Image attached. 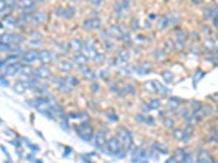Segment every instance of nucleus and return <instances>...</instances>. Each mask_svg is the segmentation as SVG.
<instances>
[{
    "instance_id": "nucleus-1",
    "label": "nucleus",
    "mask_w": 218,
    "mask_h": 163,
    "mask_svg": "<svg viewBox=\"0 0 218 163\" xmlns=\"http://www.w3.org/2000/svg\"><path fill=\"white\" fill-rule=\"evenodd\" d=\"M117 135H118V138L121 140V143L123 144V146L127 147V149H133V138L132 135L128 130H125L123 126H120V127L117 130Z\"/></svg>"
},
{
    "instance_id": "nucleus-2",
    "label": "nucleus",
    "mask_w": 218,
    "mask_h": 163,
    "mask_svg": "<svg viewBox=\"0 0 218 163\" xmlns=\"http://www.w3.org/2000/svg\"><path fill=\"white\" fill-rule=\"evenodd\" d=\"M75 130L79 134L80 138H82L83 140L88 141L93 138V130L87 123H82L81 125L75 126Z\"/></svg>"
},
{
    "instance_id": "nucleus-3",
    "label": "nucleus",
    "mask_w": 218,
    "mask_h": 163,
    "mask_svg": "<svg viewBox=\"0 0 218 163\" xmlns=\"http://www.w3.org/2000/svg\"><path fill=\"white\" fill-rule=\"evenodd\" d=\"M122 143H121V140L119 138H111L110 140L107 143L106 147H104L103 148V151H104L105 155H116V152L118 150H120L121 148H123L122 147Z\"/></svg>"
},
{
    "instance_id": "nucleus-4",
    "label": "nucleus",
    "mask_w": 218,
    "mask_h": 163,
    "mask_svg": "<svg viewBox=\"0 0 218 163\" xmlns=\"http://www.w3.org/2000/svg\"><path fill=\"white\" fill-rule=\"evenodd\" d=\"M37 59H40V52L35 51V50H29V51L25 52V53L21 57L22 62H24V63H26V64L34 63Z\"/></svg>"
},
{
    "instance_id": "nucleus-5",
    "label": "nucleus",
    "mask_w": 218,
    "mask_h": 163,
    "mask_svg": "<svg viewBox=\"0 0 218 163\" xmlns=\"http://www.w3.org/2000/svg\"><path fill=\"white\" fill-rule=\"evenodd\" d=\"M94 140V146L98 149H103L105 147V144H106V136H105L104 132H97L96 135L93 137Z\"/></svg>"
},
{
    "instance_id": "nucleus-6",
    "label": "nucleus",
    "mask_w": 218,
    "mask_h": 163,
    "mask_svg": "<svg viewBox=\"0 0 218 163\" xmlns=\"http://www.w3.org/2000/svg\"><path fill=\"white\" fill-rule=\"evenodd\" d=\"M22 64L20 62H14V63H11L10 65H8L6 68V74L9 76H15L18 73H20L22 69Z\"/></svg>"
},
{
    "instance_id": "nucleus-7",
    "label": "nucleus",
    "mask_w": 218,
    "mask_h": 163,
    "mask_svg": "<svg viewBox=\"0 0 218 163\" xmlns=\"http://www.w3.org/2000/svg\"><path fill=\"white\" fill-rule=\"evenodd\" d=\"M55 83H56L57 87H58V88L60 89L62 93L68 94V93H71V90H72V87H71L70 85L66 82L65 79H61V77H56V79H55Z\"/></svg>"
},
{
    "instance_id": "nucleus-8",
    "label": "nucleus",
    "mask_w": 218,
    "mask_h": 163,
    "mask_svg": "<svg viewBox=\"0 0 218 163\" xmlns=\"http://www.w3.org/2000/svg\"><path fill=\"white\" fill-rule=\"evenodd\" d=\"M129 58H130L129 52L127 50H121V51H119L118 57L116 59V64L118 66H123L128 62Z\"/></svg>"
},
{
    "instance_id": "nucleus-9",
    "label": "nucleus",
    "mask_w": 218,
    "mask_h": 163,
    "mask_svg": "<svg viewBox=\"0 0 218 163\" xmlns=\"http://www.w3.org/2000/svg\"><path fill=\"white\" fill-rule=\"evenodd\" d=\"M50 74H51L50 70H48L45 66H40V68L36 69V70L34 71L33 76L35 77V79H46V77H49Z\"/></svg>"
},
{
    "instance_id": "nucleus-10",
    "label": "nucleus",
    "mask_w": 218,
    "mask_h": 163,
    "mask_svg": "<svg viewBox=\"0 0 218 163\" xmlns=\"http://www.w3.org/2000/svg\"><path fill=\"white\" fill-rule=\"evenodd\" d=\"M49 113L51 115V118H57V119H61L63 115H65V111H63V108L61 105H59L57 103L56 105L50 108Z\"/></svg>"
},
{
    "instance_id": "nucleus-11",
    "label": "nucleus",
    "mask_w": 218,
    "mask_h": 163,
    "mask_svg": "<svg viewBox=\"0 0 218 163\" xmlns=\"http://www.w3.org/2000/svg\"><path fill=\"white\" fill-rule=\"evenodd\" d=\"M102 26V21L99 19H91V20H86L84 22V27L87 29H98Z\"/></svg>"
},
{
    "instance_id": "nucleus-12",
    "label": "nucleus",
    "mask_w": 218,
    "mask_h": 163,
    "mask_svg": "<svg viewBox=\"0 0 218 163\" xmlns=\"http://www.w3.org/2000/svg\"><path fill=\"white\" fill-rule=\"evenodd\" d=\"M54 56L55 54L48 50H42V51H40V61L42 63H48V62L54 60Z\"/></svg>"
},
{
    "instance_id": "nucleus-13",
    "label": "nucleus",
    "mask_w": 218,
    "mask_h": 163,
    "mask_svg": "<svg viewBox=\"0 0 218 163\" xmlns=\"http://www.w3.org/2000/svg\"><path fill=\"white\" fill-rule=\"evenodd\" d=\"M27 88H29V81H27V82H25V81H19V82L15 83L14 87H13L14 91H15V93H18V94H23Z\"/></svg>"
},
{
    "instance_id": "nucleus-14",
    "label": "nucleus",
    "mask_w": 218,
    "mask_h": 163,
    "mask_svg": "<svg viewBox=\"0 0 218 163\" xmlns=\"http://www.w3.org/2000/svg\"><path fill=\"white\" fill-rule=\"evenodd\" d=\"M82 50H83V53L85 54L87 58H93L94 59L96 54H97L96 50L94 49V47H93V46H91V45H86V43H84Z\"/></svg>"
},
{
    "instance_id": "nucleus-15",
    "label": "nucleus",
    "mask_w": 218,
    "mask_h": 163,
    "mask_svg": "<svg viewBox=\"0 0 218 163\" xmlns=\"http://www.w3.org/2000/svg\"><path fill=\"white\" fill-rule=\"evenodd\" d=\"M107 34H108L109 36H111V37H114V38L121 37V36L123 35L122 29H121L120 26H111V27H110V28L108 29Z\"/></svg>"
},
{
    "instance_id": "nucleus-16",
    "label": "nucleus",
    "mask_w": 218,
    "mask_h": 163,
    "mask_svg": "<svg viewBox=\"0 0 218 163\" xmlns=\"http://www.w3.org/2000/svg\"><path fill=\"white\" fill-rule=\"evenodd\" d=\"M73 62L79 66H84L87 63V57L84 53H77L73 58Z\"/></svg>"
},
{
    "instance_id": "nucleus-17",
    "label": "nucleus",
    "mask_w": 218,
    "mask_h": 163,
    "mask_svg": "<svg viewBox=\"0 0 218 163\" xmlns=\"http://www.w3.org/2000/svg\"><path fill=\"white\" fill-rule=\"evenodd\" d=\"M173 136H174V138L178 139V140H188L190 135L187 134V133H184L182 130L177 128V130H174V132H173Z\"/></svg>"
},
{
    "instance_id": "nucleus-18",
    "label": "nucleus",
    "mask_w": 218,
    "mask_h": 163,
    "mask_svg": "<svg viewBox=\"0 0 218 163\" xmlns=\"http://www.w3.org/2000/svg\"><path fill=\"white\" fill-rule=\"evenodd\" d=\"M45 19H46V14L44 12H37L32 15L31 18L32 22L35 23V24H42L44 21H45Z\"/></svg>"
},
{
    "instance_id": "nucleus-19",
    "label": "nucleus",
    "mask_w": 218,
    "mask_h": 163,
    "mask_svg": "<svg viewBox=\"0 0 218 163\" xmlns=\"http://www.w3.org/2000/svg\"><path fill=\"white\" fill-rule=\"evenodd\" d=\"M17 20L14 19V18H12V17H6L4 18V20H3V24H4V26H7L8 28H14L15 26H17Z\"/></svg>"
},
{
    "instance_id": "nucleus-20",
    "label": "nucleus",
    "mask_w": 218,
    "mask_h": 163,
    "mask_svg": "<svg viewBox=\"0 0 218 163\" xmlns=\"http://www.w3.org/2000/svg\"><path fill=\"white\" fill-rule=\"evenodd\" d=\"M187 153H188V151L185 150V149H178V150H176V152H174L173 157H174V159H176L178 162L179 161L183 162V160H184V158H185V155H187Z\"/></svg>"
},
{
    "instance_id": "nucleus-21",
    "label": "nucleus",
    "mask_w": 218,
    "mask_h": 163,
    "mask_svg": "<svg viewBox=\"0 0 218 163\" xmlns=\"http://www.w3.org/2000/svg\"><path fill=\"white\" fill-rule=\"evenodd\" d=\"M20 73H21V76L25 77V79H29V77L33 76V73L34 71L32 70L31 66H22L21 71H20Z\"/></svg>"
},
{
    "instance_id": "nucleus-22",
    "label": "nucleus",
    "mask_w": 218,
    "mask_h": 163,
    "mask_svg": "<svg viewBox=\"0 0 218 163\" xmlns=\"http://www.w3.org/2000/svg\"><path fill=\"white\" fill-rule=\"evenodd\" d=\"M197 161L199 162H210L212 161V158H210V153L206 152V151H201L199 153V157H197Z\"/></svg>"
},
{
    "instance_id": "nucleus-23",
    "label": "nucleus",
    "mask_w": 218,
    "mask_h": 163,
    "mask_svg": "<svg viewBox=\"0 0 218 163\" xmlns=\"http://www.w3.org/2000/svg\"><path fill=\"white\" fill-rule=\"evenodd\" d=\"M1 43H7V45H13V43H14L13 34H2L1 35Z\"/></svg>"
},
{
    "instance_id": "nucleus-24",
    "label": "nucleus",
    "mask_w": 218,
    "mask_h": 163,
    "mask_svg": "<svg viewBox=\"0 0 218 163\" xmlns=\"http://www.w3.org/2000/svg\"><path fill=\"white\" fill-rule=\"evenodd\" d=\"M168 25H170V17L169 15H165V17H162V19L159 20V23H158V27L159 28H165Z\"/></svg>"
},
{
    "instance_id": "nucleus-25",
    "label": "nucleus",
    "mask_w": 218,
    "mask_h": 163,
    "mask_svg": "<svg viewBox=\"0 0 218 163\" xmlns=\"http://www.w3.org/2000/svg\"><path fill=\"white\" fill-rule=\"evenodd\" d=\"M217 13V7L216 6H210L205 9L204 11V15L206 18H210V17H214V14Z\"/></svg>"
},
{
    "instance_id": "nucleus-26",
    "label": "nucleus",
    "mask_w": 218,
    "mask_h": 163,
    "mask_svg": "<svg viewBox=\"0 0 218 163\" xmlns=\"http://www.w3.org/2000/svg\"><path fill=\"white\" fill-rule=\"evenodd\" d=\"M59 69H60V71H62V72H70V71L72 70V65H71V63L68 61H61L60 63H59Z\"/></svg>"
},
{
    "instance_id": "nucleus-27",
    "label": "nucleus",
    "mask_w": 218,
    "mask_h": 163,
    "mask_svg": "<svg viewBox=\"0 0 218 163\" xmlns=\"http://www.w3.org/2000/svg\"><path fill=\"white\" fill-rule=\"evenodd\" d=\"M70 45H71V48H72L73 50H75V51H79V50H81L82 48H83L84 43H81V41L77 40V39H72V40H71V43H70Z\"/></svg>"
},
{
    "instance_id": "nucleus-28",
    "label": "nucleus",
    "mask_w": 218,
    "mask_h": 163,
    "mask_svg": "<svg viewBox=\"0 0 218 163\" xmlns=\"http://www.w3.org/2000/svg\"><path fill=\"white\" fill-rule=\"evenodd\" d=\"M74 13H75V9L72 8V7H68V8L62 11V15L66 19H71L74 15Z\"/></svg>"
},
{
    "instance_id": "nucleus-29",
    "label": "nucleus",
    "mask_w": 218,
    "mask_h": 163,
    "mask_svg": "<svg viewBox=\"0 0 218 163\" xmlns=\"http://www.w3.org/2000/svg\"><path fill=\"white\" fill-rule=\"evenodd\" d=\"M158 150L155 148V147H152V148L150 149V150L147 151V157L148 159H153V160H156L157 161L158 160V155H157Z\"/></svg>"
},
{
    "instance_id": "nucleus-30",
    "label": "nucleus",
    "mask_w": 218,
    "mask_h": 163,
    "mask_svg": "<svg viewBox=\"0 0 218 163\" xmlns=\"http://www.w3.org/2000/svg\"><path fill=\"white\" fill-rule=\"evenodd\" d=\"M65 79L71 87H74V86H77V85H79V79L74 76H66V77H65Z\"/></svg>"
},
{
    "instance_id": "nucleus-31",
    "label": "nucleus",
    "mask_w": 218,
    "mask_h": 163,
    "mask_svg": "<svg viewBox=\"0 0 218 163\" xmlns=\"http://www.w3.org/2000/svg\"><path fill=\"white\" fill-rule=\"evenodd\" d=\"M33 4H35V0H21L20 1V7L22 8V10L33 6Z\"/></svg>"
},
{
    "instance_id": "nucleus-32",
    "label": "nucleus",
    "mask_w": 218,
    "mask_h": 163,
    "mask_svg": "<svg viewBox=\"0 0 218 163\" xmlns=\"http://www.w3.org/2000/svg\"><path fill=\"white\" fill-rule=\"evenodd\" d=\"M144 88H145L147 91H151V93H153V91H156V90H157V88H156L155 82H146L145 85H144Z\"/></svg>"
},
{
    "instance_id": "nucleus-33",
    "label": "nucleus",
    "mask_w": 218,
    "mask_h": 163,
    "mask_svg": "<svg viewBox=\"0 0 218 163\" xmlns=\"http://www.w3.org/2000/svg\"><path fill=\"white\" fill-rule=\"evenodd\" d=\"M154 147L157 149L158 152H162V153H164V155H167V153H168V150H167L166 146H165L164 144H155Z\"/></svg>"
},
{
    "instance_id": "nucleus-34",
    "label": "nucleus",
    "mask_w": 218,
    "mask_h": 163,
    "mask_svg": "<svg viewBox=\"0 0 218 163\" xmlns=\"http://www.w3.org/2000/svg\"><path fill=\"white\" fill-rule=\"evenodd\" d=\"M162 75V79H165V82H166V83H171V82H173V74L169 72V71H165Z\"/></svg>"
},
{
    "instance_id": "nucleus-35",
    "label": "nucleus",
    "mask_w": 218,
    "mask_h": 163,
    "mask_svg": "<svg viewBox=\"0 0 218 163\" xmlns=\"http://www.w3.org/2000/svg\"><path fill=\"white\" fill-rule=\"evenodd\" d=\"M83 75L85 76V79H89V81H95V79H96V76H95V74H94L92 71H88V70H85L83 72Z\"/></svg>"
},
{
    "instance_id": "nucleus-36",
    "label": "nucleus",
    "mask_w": 218,
    "mask_h": 163,
    "mask_svg": "<svg viewBox=\"0 0 218 163\" xmlns=\"http://www.w3.org/2000/svg\"><path fill=\"white\" fill-rule=\"evenodd\" d=\"M148 104L151 105V108L153 109H157V108H159L160 105V100L159 99H152L150 102H148Z\"/></svg>"
},
{
    "instance_id": "nucleus-37",
    "label": "nucleus",
    "mask_w": 218,
    "mask_h": 163,
    "mask_svg": "<svg viewBox=\"0 0 218 163\" xmlns=\"http://www.w3.org/2000/svg\"><path fill=\"white\" fill-rule=\"evenodd\" d=\"M179 103H180V101H179L177 98H171V99H169V105H170V108H173V109H177L179 105Z\"/></svg>"
},
{
    "instance_id": "nucleus-38",
    "label": "nucleus",
    "mask_w": 218,
    "mask_h": 163,
    "mask_svg": "<svg viewBox=\"0 0 218 163\" xmlns=\"http://www.w3.org/2000/svg\"><path fill=\"white\" fill-rule=\"evenodd\" d=\"M29 45L31 46V47L38 48V47H40V46H42V41H40V39H33V40L29 41Z\"/></svg>"
},
{
    "instance_id": "nucleus-39",
    "label": "nucleus",
    "mask_w": 218,
    "mask_h": 163,
    "mask_svg": "<svg viewBox=\"0 0 218 163\" xmlns=\"http://www.w3.org/2000/svg\"><path fill=\"white\" fill-rule=\"evenodd\" d=\"M13 39H14V43H23L24 41V37L19 34H13Z\"/></svg>"
},
{
    "instance_id": "nucleus-40",
    "label": "nucleus",
    "mask_w": 218,
    "mask_h": 163,
    "mask_svg": "<svg viewBox=\"0 0 218 163\" xmlns=\"http://www.w3.org/2000/svg\"><path fill=\"white\" fill-rule=\"evenodd\" d=\"M6 4L11 9V10H14L17 8V2L15 0H6Z\"/></svg>"
},
{
    "instance_id": "nucleus-41",
    "label": "nucleus",
    "mask_w": 218,
    "mask_h": 163,
    "mask_svg": "<svg viewBox=\"0 0 218 163\" xmlns=\"http://www.w3.org/2000/svg\"><path fill=\"white\" fill-rule=\"evenodd\" d=\"M116 155V157L118 158V159H123V158L125 157V150L123 148H121L120 150L117 151L116 155Z\"/></svg>"
},
{
    "instance_id": "nucleus-42",
    "label": "nucleus",
    "mask_w": 218,
    "mask_h": 163,
    "mask_svg": "<svg viewBox=\"0 0 218 163\" xmlns=\"http://www.w3.org/2000/svg\"><path fill=\"white\" fill-rule=\"evenodd\" d=\"M164 125H165V127H167V128H171L173 126V121L171 120V119H165Z\"/></svg>"
},
{
    "instance_id": "nucleus-43",
    "label": "nucleus",
    "mask_w": 218,
    "mask_h": 163,
    "mask_svg": "<svg viewBox=\"0 0 218 163\" xmlns=\"http://www.w3.org/2000/svg\"><path fill=\"white\" fill-rule=\"evenodd\" d=\"M107 116H108V119L110 121H112V122H116V121H118V116H117L114 112H109V113H107Z\"/></svg>"
},
{
    "instance_id": "nucleus-44",
    "label": "nucleus",
    "mask_w": 218,
    "mask_h": 163,
    "mask_svg": "<svg viewBox=\"0 0 218 163\" xmlns=\"http://www.w3.org/2000/svg\"><path fill=\"white\" fill-rule=\"evenodd\" d=\"M94 60H95L97 63H99V62H103L105 60V57H104V54H102V53H97L95 56V58H94Z\"/></svg>"
},
{
    "instance_id": "nucleus-45",
    "label": "nucleus",
    "mask_w": 218,
    "mask_h": 163,
    "mask_svg": "<svg viewBox=\"0 0 218 163\" xmlns=\"http://www.w3.org/2000/svg\"><path fill=\"white\" fill-rule=\"evenodd\" d=\"M177 37H178V39H180V40H184L185 37H187V34H185L183 31H180L177 33Z\"/></svg>"
},
{
    "instance_id": "nucleus-46",
    "label": "nucleus",
    "mask_w": 218,
    "mask_h": 163,
    "mask_svg": "<svg viewBox=\"0 0 218 163\" xmlns=\"http://www.w3.org/2000/svg\"><path fill=\"white\" fill-rule=\"evenodd\" d=\"M121 38H122V41H123V43H130V34L129 33H127V34H123V35L122 36H121Z\"/></svg>"
},
{
    "instance_id": "nucleus-47",
    "label": "nucleus",
    "mask_w": 218,
    "mask_h": 163,
    "mask_svg": "<svg viewBox=\"0 0 218 163\" xmlns=\"http://www.w3.org/2000/svg\"><path fill=\"white\" fill-rule=\"evenodd\" d=\"M183 162H193V157H192L191 153H187V155H185Z\"/></svg>"
},
{
    "instance_id": "nucleus-48",
    "label": "nucleus",
    "mask_w": 218,
    "mask_h": 163,
    "mask_svg": "<svg viewBox=\"0 0 218 163\" xmlns=\"http://www.w3.org/2000/svg\"><path fill=\"white\" fill-rule=\"evenodd\" d=\"M15 60H18V56H17V54H14V53H13L12 56L8 57V58L6 59L7 62H12V61H15Z\"/></svg>"
},
{
    "instance_id": "nucleus-49",
    "label": "nucleus",
    "mask_w": 218,
    "mask_h": 163,
    "mask_svg": "<svg viewBox=\"0 0 218 163\" xmlns=\"http://www.w3.org/2000/svg\"><path fill=\"white\" fill-rule=\"evenodd\" d=\"M192 108H193V110L195 111V110H199V108H202V104L199 102L194 101V102H192Z\"/></svg>"
},
{
    "instance_id": "nucleus-50",
    "label": "nucleus",
    "mask_w": 218,
    "mask_h": 163,
    "mask_svg": "<svg viewBox=\"0 0 218 163\" xmlns=\"http://www.w3.org/2000/svg\"><path fill=\"white\" fill-rule=\"evenodd\" d=\"M125 91L129 94H134V88H133L131 85H127V86H125Z\"/></svg>"
},
{
    "instance_id": "nucleus-51",
    "label": "nucleus",
    "mask_w": 218,
    "mask_h": 163,
    "mask_svg": "<svg viewBox=\"0 0 218 163\" xmlns=\"http://www.w3.org/2000/svg\"><path fill=\"white\" fill-rule=\"evenodd\" d=\"M131 23H132V28L134 29V31H135V29L139 28V24H137V20L136 19H133Z\"/></svg>"
},
{
    "instance_id": "nucleus-52",
    "label": "nucleus",
    "mask_w": 218,
    "mask_h": 163,
    "mask_svg": "<svg viewBox=\"0 0 218 163\" xmlns=\"http://www.w3.org/2000/svg\"><path fill=\"white\" fill-rule=\"evenodd\" d=\"M121 4H122V8L123 9H129V0H122V2H121Z\"/></svg>"
},
{
    "instance_id": "nucleus-53",
    "label": "nucleus",
    "mask_w": 218,
    "mask_h": 163,
    "mask_svg": "<svg viewBox=\"0 0 218 163\" xmlns=\"http://www.w3.org/2000/svg\"><path fill=\"white\" fill-rule=\"evenodd\" d=\"M121 9H123L122 6H121V3H118V2H116V3H114V10H116V12H120Z\"/></svg>"
},
{
    "instance_id": "nucleus-54",
    "label": "nucleus",
    "mask_w": 218,
    "mask_h": 163,
    "mask_svg": "<svg viewBox=\"0 0 218 163\" xmlns=\"http://www.w3.org/2000/svg\"><path fill=\"white\" fill-rule=\"evenodd\" d=\"M151 110H152V108H151V105L148 104V103H145V104H143V111L144 112H150Z\"/></svg>"
},
{
    "instance_id": "nucleus-55",
    "label": "nucleus",
    "mask_w": 218,
    "mask_h": 163,
    "mask_svg": "<svg viewBox=\"0 0 218 163\" xmlns=\"http://www.w3.org/2000/svg\"><path fill=\"white\" fill-rule=\"evenodd\" d=\"M89 2H91L93 6H99L102 0H89Z\"/></svg>"
},
{
    "instance_id": "nucleus-56",
    "label": "nucleus",
    "mask_w": 218,
    "mask_h": 163,
    "mask_svg": "<svg viewBox=\"0 0 218 163\" xmlns=\"http://www.w3.org/2000/svg\"><path fill=\"white\" fill-rule=\"evenodd\" d=\"M135 118H136V120L139 121V122H145V120H146V119L144 118V116L140 115V114H137V115L135 116Z\"/></svg>"
},
{
    "instance_id": "nucleus-57",
    "label": "nucleus",
    "mask_w": 218,
    "mask_h": 163,
    "mask_svg": "<svg viewBox=\"0 0 218 163\" xmlns=\"http://www.w3.org/2000/svg\"><path fill=\"white\" fill-rule=\"evenodd\" d=\"M145 122L148 123V124H153L154 123V118H152V116H148V118L145 120Z\"/></svg>"
},
{
    "instance_id": "nucleus-58",
    "label": "nucleus",
    "mask_w": 218,
    "mask_h": 163,
    "mask_svg": "<svg viewBox=\"0 0 218 163\" xmlns=\"http://www.w3.org/2000/svg\"><path fill=\"white\" fill-rule=\"evenodd\" d=\"M1 85H2V86H8V85H9L8 82H7L6 79H3V75L1 76Z\"/></svg>"
},
{
    "instance_id": "nucleus-59",
    "label": "nucleus",
    "mask_w": 218,
    "mask_h": 163,
    "mask_svg": "<svg viewBox=\"0 0 218 163\" xmlns=\"http://www.w3.org/2000/svg\"><path fill=\"white\" fill-rule=\"evenodd\" d=\"M214 25L216 27H218V14H216L214 17Z\"/></svg>"
},
{
    "instance_id": "nucleus-60",
    "label": "nucleus",
    "mask_w": 218,
    "mask_h": 163,
    "mask_svg": "<svg viewBox=\"0 0 218 163\" xmlns=\"http://www.w3.org/2000/svg\"><path fill=\"white\" fill-rule=\"evenodd\" d=\"M167 162L170 163V162H178V161H177L176 159H174V157H173V158H169V159L167 160Z\"/></svg>"
},
{
    "instance_id": "nucleus-61",
    "label": "nucleus",
    "mask_w": 218,
    "mask_h": 163,
    "mask_svg": "<svg viewBox=\"0 0 218 163\" xmlns=\"http://www.w3.org/2000/svg\"><path fill=\"white\" fill-rule=\"evenodd\" d=\"M27 160H35V159H34L33 155H29V157H27Z\"/></svg>"
},
{
    "instance_id": "nucleus-62",
    "label": "nucleus",
    "mask_w": 218,
    "mask_h": 163,
    "mask_svg": "<svg viewBox=\"0 0 218 163\" xmlns=\"http://www.w3.org/2000/svg\"><path fill=\"white\" fill-rule=\"evenodd\" d=\"M155 18H156V15H154V14L151 15V19H155Z\"/></svg>"
},
{
    "instance_id": "nucleus-63",
    "label": "nucleus",
    "mask_w": 218,
    "mask_h": 163,
    "mask_svg": "<svg viewBox=\"0 0 218 163\" xmlns=\"http://www.w3.org/2000/svg\"><path fill=\"white\" fill-rule=\"evenodd\" d=\"M35 1H36V2H43L44 0H35Z\"/></svg>"
},
{
    "instance_id": "nucleus-64",
    "label": "nucleus",
    "mask_w": 218,
    "mask_h": 163,
    "mask_svg": "<svg viewBox=\"0 0 218 163\" xmlns=\"http://www.w3.org/2000/svg\"><path fill=\"white\" fill-rule=\"evenodd\" d=\"M216 52H217V53H218V50H217V51H216Z\"/></svg>"
}]
</instances>
